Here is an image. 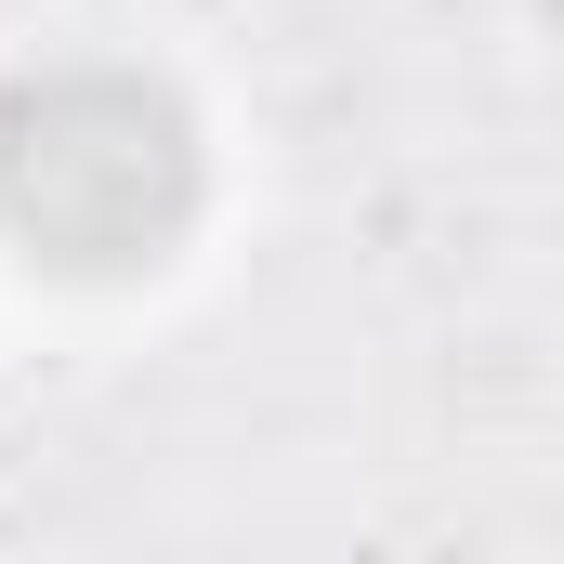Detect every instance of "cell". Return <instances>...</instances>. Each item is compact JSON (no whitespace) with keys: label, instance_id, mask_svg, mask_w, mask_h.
<instances>
[{"label":"cell","instance_id":"1","mask_svg":"<svg viewBox=\"0 0 564 564\" xmlns=\"http://www.w3.org/2000/svg\"><path fill=\"white\" fill-rule=\"evenodd\" d=\"M0 224L53 276H132L197 224V119L132 66H40L0 93Z\"/></svg>","mask_w":564,"mask_h":564}]
</instances>
